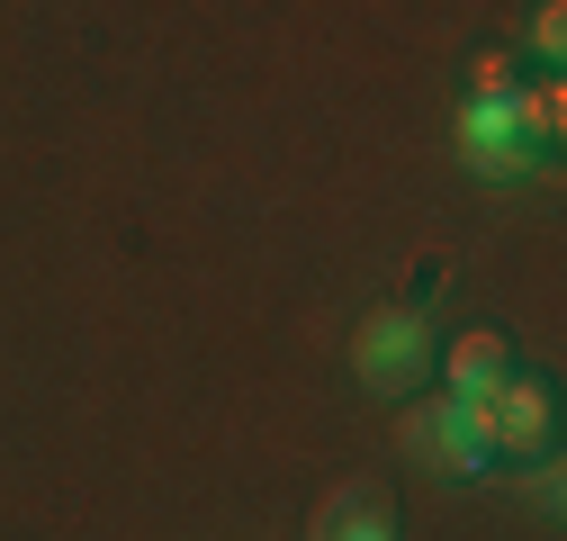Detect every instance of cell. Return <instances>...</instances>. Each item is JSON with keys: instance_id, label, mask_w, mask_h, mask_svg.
<instances>
[{"instance_id": "obj_1", "label": "cell", "mask_w": 567, "mask_h": 541, "mask_svg": "<svg viewBox=\"0 0 567 541\" xmlns=\"http://www.w3.org/2000/svg\"><path fill=\"white\" fill-rule=\"evenodd\" d=\"M433 361H442V334H433L423 307H379V316H361V334H351V370H361L370 397H414L423 379H433Z\"/></svg>"}, {"instance_id": "obj_2", "label": "cell", "mask_w": 567, "mask_h": 541, "mask_svg": "<svg viewBox=\"0 0 567 541\" xmlns=\"http://www.w3.org/2000/svg\"><path fill=\"white\" fill-rule=\"evenodd\" d=\"M460 406H468L486 460H540V451L558 442V397H549L540 379H523V370H505L495 388H477V397H460Z\"/></svg>"}, {"instance_id": "obj_3", "label": "cell", "mask_w": 567, "mask_h": 541, "mask_svg": "<svg viewBox=\"0 0 567 541\" xmlns=\"http://www.w3.org/2000/svg\"><path fill=\"white\" fill-rule=\"evenodd\" d=\"M451 145H460V163H468L477 181H523V172L540 163V145H532V126H523L514 100H460Z\"/></svg>"}, {"instance_id": "obj_4", "label": "cell", "mask_w": 567, "mask_h": 541, "mask_svg": "<svg viewBox=\"0 0 567 541\" xmlns=\"http://www.w3.org/2000/svg\"><path fill=\"white\" fill-rule=\"evenodd\" d=\"M405 460H414V469H442V479H477V469H486V442H477V425H468V406H460V397L414 406V416H405Z\"/></svg>"}, {"instance_id": "obj_5", "label": "cell", "mask_w": 567, "mask_h": 541, "mask_svg": "<svg viewBox=\"0 0 567 541\" xmlns=\"http://www.w3.org/2000/svg\"><path fill=\"white\" fill-rule=\"evenodd\" d=\"M307 541H396V506H388V488H379V479H342V488L316 506Z\"/></svg>"}, {"instance_id": "obj_6", "label": "cell", "mask_w": 567, "mask_h": 541, "mask_svg": "<svg viewBox=\"0 0 567 541\" xmlns=\"http://www.w3.org/2000/svg\"><path fill=\"white\" fill-rule=\"evenodd\" d=\"M433 370H442V397H477V388H495L514 370V344L505 334H460V344H442Z\"/></svg>"}, {"instance_id": "obj_7", "label": "cell", "mask_w": 567, "mask_h": 541, "mask_svg": "<svg viewBox=\"0 0 567 541\" xmlns=\"http://www.w3.org/2000/svg\"><path fill=\"white\" fill-rule=\"evenodd\" d=\"M514 109H523V126H532V145H549V135H558V118H567L558 73H549V82H523V91H514Z\"/></svg>"}, {"instance_id": "obj_8", "label": "cell", "mask_w": 567, "mask_h": 541, "mask_svg": "<svg viewBox=\"0 0 567 541\" xmlns=\"http://www.w3.org/2000/svg\"><path fill=\"white\" fill-rule=\"evenodd\" d=\"M523 91V63L514 54H477L468 63V100H514Z\"/></svg>"}, {"instance_id": "obj_9", "label": "cell", "mask_w": 567, "mask_h": 541, "mask_svg": "<svg viewBox=\"0 0 567 541\" xmlns=\"http://www.w3.org/2000/svg\"><path fill=\"white\" fill-rule=\"evenodd\" d=\"M532 45H540V63H558V45H567V10H558V0L532 19Z\"/></svg>"}]
</instances>
